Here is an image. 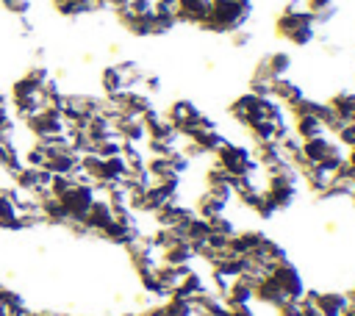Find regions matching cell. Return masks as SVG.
I'll return each instance as SVG.
<instances>
[{"mask_svg": "<svg viewBox=\"0 0 355 316\" xmlns=\"http://www.w3.org/2000/svg\"><path fill=\"white\" fill-rule=\"evenodd\" d=\"M275 33H277V39H283L294 47H305L316 39L313 14L305 8L302 0H286L283 11L275 17Z\"/></svg>", "mask_w": 355, "mask_h": 316, "instance_id": "obj_1", "label": "cell"}, {"mask_svg": "<svg viewBox=\"0 0 355 316\" xmlns=\"http://www.w3.org/2000/svg\"><path fill=\"white\" fill-rule=\"evenodd\" d=\"M269 277L280 286V291L288 297V299H300L302 294H305V280H302V274L297 272V266L286 258V261H280V263H275L272 269H269Z\"/></svg>", "mask_w": 355, "mask_h": 316, "instance_id": "obj_2", "label": "cell"}, {"mask_svg": "<svg viewBox=\"0 0 355 316\" xmlns=\"http://www.w3.org/2000/svg\"><path fill=\"white\" fill-rule=\"evenodd\" d=\"M164 116L169 119V125L178 130V133H189V130H194L197 128V122H200V116H202V111L191 103V100H172L169 103V108L164 111Z\"/></svg>", "mask_w": 355, "mask_h": 316, "instance_id": "obj_3", "label": "cell"}, {"mask_svg": "<svg viewBox=\"0 0 355 316\" xmlns=\"http://www.w3.org/2000/svg\"><path fill=\"white\" fill-rule=\"evenodd\" d=\"M211 14V0H178L175 6V17H178V25L186 22V25H194L200 28Z\"/></svg>", "mask_w": 355, "mask_h": 316, "instance_id": "obj_4", "label": "cell"}, {"mask_svg": "<svg viewBox=\"0 0 355 316\" xmlns=\"http://www.w3.org/2000/svg\"><path fill=\"white\" fill-rule=\"evenodd\" d=\"M349 308L347 291H316V310L322 316H344V310Z\"/></svg>", "mask_w": 355, "mask_h": 316, "instance_id": "obj_5", "label": "cell"}, {"mask_svg": "<svg viewBox=\"0 0 355 316\" xmlns=\"http://www.w3.org/2000/svg\"><path fill=\"white\" fill-rule=\"evenodd\" d=\"M269 97H275L283 108H294V105L305 97V91H302V86H300V83H294V80L286 75V78H277V80H275L272 94H269Z\"/></svg>", "mask_w": 355, "mask_h": 316, "instance_id": "obj_6", "label": "cell"}, {"mask_svg": "<svg viewBox=\"0 0 355 316\" xmlns=\"http://www.w3.org/2000/svg\"><path fill=\"white\" fill-rule=\"evenodd\" d=\"M261 61L266 64V69H269L275 78H286L288 69H291V55H288L286 50H272V53H266Z\"/></svg>", "mask_w": 355, "mask_h": 316, "instance_id": "obj_7", "label": "cell"}, {"mask_svg": "<svg viewBox=\"0 0 355 316\" xmlns=\"http://www.w3.org/2000/svg\"><path fill=\"white\" fill-rule=\"evenodd\" d=\"M100 91H103V97H111V94L122 91V80H119L114 64H108V67L100 69Z\"/></svg>", "mask_w": 355, "mask_h": 316, "instance_id": "obj_8", "label": "cell"}, {"mask_svg": "<svg viewBox=\"0 0 355 316\" xmlns=\"http://www.w3.org/2000/svg\"><path fill=\"white\" fill-rule=\"evenodd\" d=\"M0 6H3L8 14H14V17H28L33 0H0Z\"/></svg>", "mask_w": 355, "mask_h": 316, "instance_id": "obj_9", "label": "cell"}, {"mask_svg": "<svg viewBox=\"0 0 355 316\" xmlns=\"http://www.w3.org/2000/svg\"><path fill=\"white\" fill-rule=\"evenodd\" d=\"M230 36V44L233 47H247L250 42H252V33L247 30V28H239V30H233V33H227Z\"/></svg>", "mask_w": 355, "mask_h": 316, "instance_id": "obj_10", "label": "cell"}]
</instances>
